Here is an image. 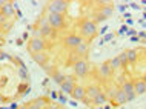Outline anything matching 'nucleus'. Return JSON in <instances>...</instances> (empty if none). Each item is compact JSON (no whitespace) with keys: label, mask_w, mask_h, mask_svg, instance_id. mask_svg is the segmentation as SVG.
Returning <instances> with one entry per match:
<instances>
[{"label":"nucleus","mask_w":146,"mask_h":109,"mask_svg":"<svg viewBox=\"0 0 146 109\" xmlns=\"http://www.w3.org/2000/svg\"><path fill=\"white\" fill-rule=\"evenodd\" d=\"M78 28H80V36L83 38H92V37H96L97 32H98L96 22H92V20H83Z\"/></svg>","instance_id":"f257e3e1"},{"label":"nucleus","mask_w":146,"mask_h":109,"mask_svg":"<svg viewBox=\"0 0 146 109\" xmlns=\"http://www.w3.org/2000/svg\"><path fill=\"white\" fill-rule=\"evenodd\" d=\"M68 6H69V2H66V0H52V2H49L46 9H48V14L65 15V13L68 11Z\"/></svg>","instance_id":"f03ea898"},{"label":"nucleus","mask_w":146,"mask_h":109,"mask_svg":"<svg viewBox=\"0 0 146 109\" xmlns=\"http://www.w3.org/2000/svg\"><path fill=\"white\" fill-rule=\"evenodd\" d=\"M46 20H48L49 26H51L54 31L63 29V28L66 26L65 15H62V14H46Z\"/></svg>","instance_id":"7ed1b4c3"},{"label":"nucleus","mask_w":146,"mask_h":109,"mask_svg":"<svg viewBox=\"0 0 146 109\" xmlns=\"http://www.w3.org/2000/svg\"><path fill=\"white\" fill-rule=\"evenodd\" d=\"M46 49V43L42 37H33L28 43V51L31 54H37V52H43Z\"/></svg>","instance_id":"20e7f679"},{"label":"nucleus","mask_w":146,"mask_h":109,"mask_svg":"<svg viewBox=\"0 0 146 109\" xmlns=\"http://www.w3.org/2000/svg\"><path fill=\"white\" fill-rule=\"evenodd\" d=\"M89 72V63L85 60V58H80V60L74 61V74L80 79H85Z\"/></svg>","instance_id":"39448f33"},{"label":"nucleus","mask_w":146,"mask_h":109,"mask_svg":"<svg viewBox=\"0 0 146 109\" xmlns=\"http://www.w3.org/2000/svg\"><path fill=\"white\" fill-rule=\"evenodd\" d=\"M83 40L85 38L82 37L80 34H68V36L63 38V45H65L66 48H69V49H76Z\"/></svg>","instance_id":"423d86ee"},{"label":"nucleus","mask_w":146,"mask_h":109,"mask_svg":"<svg viewBox=\"0 0 146 109\" xmlns=\"http://www.w3.org/2000/svg\"><path fill=\"white\" fill-rule=\"evenodd\" d=\"M38 32H40V36L43 37H54V29L49 26L48 20H46V17L40 18V23H38Z\"/></svg>","instance_id":"0eeeda50"},{"label":"nucleus","mask_w":146,"mask_h":109,"mask_svg":"<svg viewBox=\"0 0 146 109\" xmlns=\"http://www.w3.org/2000/svg\"><path fill=\"white\" fill-rule=\"evenodd\" d=\"M98 74H100V77L103 80H109L112 77V68H111V65H109V61H105V63H102L100 65V68H98Z\"/></svg>","instance_id":"6e6552de"},{"label":"nucleus","mask_w":146,"mask_h":109,"mask_svg":"<svg viewBox=\"0 0 146 109\" xmlns=\"http://www.w3.org/2000/svg\"><path fill=\"white\" fill-rule=\"evenodd\" d=\"M74 88H76V80L72 77H66V80L60 85V92H63V94H71L74 91Z\"/></svg>","instance_id":"1a4fd4ad"},{"label":"nucleus","mask_w":146,"mask_h":109,"mask_svg":"<svg viewBox=\"0 0 146 109\" xmlns=\"http://www.w3.org/2000/svg\"><path fill=\"white\" fill-rule=\"evenodd\" d=\"M0 13H2L3 15L6 17V20H11V18L14 17V14H15V8H14V5H13V2H9L8 5H5L0 9Z\"/></svg>","instance_id":"9d476101"},{"label":"nucleus","mask_w":146,"mask_h":109,"mask_svg":"<svg viewBox=\"0 0 146 109\" xmlns=\"http://www.w3.org/2000/svg\"><path fill=\"white\" fill-rule=\"evenodd\" d=\"M71 95L74 97V100H83L86 97V88L80 86V85H76V88H74L72 92H71Z\"/></svg>","instance_id":"9b49d317"},{"label":"nucleus","mask_w":146,"mask_h":109,"mask_svg":"<svg viewBox=\"0 0 146 109\" xmlns=\"http://www.w3.org/2000/svg\"><path fill=\"white\" fill-rule=\"evenodd\" d=\"M33 58H34V61L37 65H40L45 68L46 63H48V60H49V57H48V54L46 52H37V54H33Z\"/></svg>","instance_id":"f8f14e48"},{"label":"nucleus","mask_w":146,"mask_h":109,"mask_svg":"<svg viewBox=\"0 0 146 109\" xmlns=\"http://www.w3.org/2000/svg\"><path fill=\"white\" fill-rule=\"evenodd\" d=\"M72 51H74V54H76L77 57H83V55H86V54H88V51H89V43L83 40L76 49H72Z\"/></svg>","instance_id":"ddd939ff"},{"label":"nucleus","mask_w":146,"mask_h":109,"mask_svg":"<svg viewBox=\"0 0 146 109\" xmlns=\"http://www.w3.org/2000/svg\"><path fill=\"white\" fill-rule=\"evenodd\" d=\"M134 92H135L137 95H143V94H146V85H145V81L141 80V79L134 81Z\"/></svg>","instance_id":"4468645a"},{"label":"nucleus","mask_w":146,"mask_h":109,"mask_svg":"<svg viewBox=\"0 0 146 109\" xmlns=\"http://www.w3.org/2000/svg\"><path fill=\"white\" fill-rule=\"evenodd\" d=\"M100 92H102V88L97 86V85H91V86L86 88V97H88V98H91V100H92L94 97H97Z\"/></svg>","instance_id":"2eb2a0df"},{"label":"nucleus","mask_w":146,"mask_h":109,"mask_svg":"<svg viewBox=\"0 0 146 109\" xmlns=\"http://www.w3.org/2000/svg\"><path fill=\"white\" fill-rule=\"evenodd\" d=\"M114 103L115 104H125V103H128V100H126V94L123 91H121L120 88L117 89V92H115V97H114Z\"/></svg>","instance_id":"dca6fc26"},{"label":"nucleus","mask_w":146,"mask_h":109,"mask_svg":"<svg viewBox=\"0 0 146 109\" xmlns=\"http://www.w3.org/2000/svg\"><path fill=\"white\" fill-rule=\"evenodd\" d=\"M126 58H128V63H135L139 60V52L135 49H128L126 51Z\"/></svg>","instance_id":"f3484780"},{"label":"nucleus","mask_w":146,"mask_h":109,"mask_svg":"<svg viewBox=\"0 0 146 109\" xmlns=\"http://www.w3.org/2000/svg\"><path fill=\"white\" fill-rule=\"evenodd\" d=\"M106 102H108V97H106V94H103V92H100L97 97L92 98V103L97 104V106H102V104H105Z\"/></svg>","instance_id":"a211bd4d"},{"label":"nucleus","mask_w":146,"mask_h":109,"mask_svg":"<svg viewBox=\"0 0 146 109\" xmlns=\"http://www.w3.org/2000/svg\"><path fill=\"white\" fill-rule=\"evenodd\" d=\"M51 77H52V80L56 81L57 85H62L63 81L66 80V75H65V74H62L60 71H54V74H52Z\"/></svg>","instance_id":"6ab92c4d"},{"label":"nucleus","mask_w":146,"mask_h":109,"mask_svg":"<svg viewBox=\"0 0 146 109\" xmlns=\"http://www.w3.org/2000/svg\"><path fill=\"white\" fill-rule=\"evenodd\" d=\"M120 89L125 92L126 95L131 94V92H134V81H125V83L120 86Z\"/></svg>","instance_id":"aec40b11"},{"label":"nucleus","mask_w":146,"mask_h":109,"mask_svg":"<svg viewBox=\"0 0 146 109\" xmlns=\"http://www.w3.org/2000/svg\"><path fill=\"white\" fill-rule=\"evenodd\" d=\"M100 14L103 15L105 18L111 17V15H112V6H111V5H106V6H102V9H100Z\"/></svg>","instance_id":"412c9836"},{"label":"nucleus","mask_w":146,"mask_h":109,"mask_svg":"<svg viewBox=\"0 0 146 109\" xmlns=\"http://www.w3.org/2000/svg\"><path fill=\"white\" fill-rule=\"evenodd\" d=\"M109 65H111V68H112V71H117V69H120L121 68V63H120V58L117 57H114L111 61H109Z\"/></svg>","instance_id":"4be33fe9"},{"label":"nucleus","mask_w":146,"mask_h":109,"mask_svg":"<svg viewBox=\"0 0 146 109\" xmlns=\"http://www.w3.org/2000/svg\"><path fill=\"white\" fill-rule=\"evenodd\" d=\"M118 58H120L121 68H125V66H128V58H126V51H125V52H120V54H118Z\"/></svg>","instance_id":"5701e85b"},{"label":"nucleus","mask_w":146,"mask_h":109,"mask_svg":"<svg viewBox=\"0 0 146 109\" xmlns=\"http://www.w3.org/2000/svg\"><path fill=\"white\" fill-rule=\"evenodd\" d=\"M57 102L60 103L62 106H63V104H66V103H68V97H66V94H63V92H60V94H58V97H57Z\"/></svg>","instance_id":"b1692460"},{"label":"nucleus","mask_w":146,"mask_h":109,"mask_svg":"<svg viewBox=\"0 0 146 109\" xmlns=\"http://www.w3.org/2000/svg\"><path fill=\"white\" fill-rule=\"evenodd\" d=\"M19 74H20V79H22V80L28 77V71H26V68H25V66H22V68H20V71H19Z\"/></svg>","instance_id":"393cba45"},{"label":"nucleus","mask_w":146,"mask_h":109,"mask_svg":"<svg viewBox=\"0 0 146 109\" xmlns=\"http://www.w3.org/2000/svg\"><path fill=\"white\" fill-rule=\"evenodd\" d=\"M28 109H42V108L37 104V102H35V100H33V102L28 103Z\"/></svg>","instance_id":"a878e982"},{"label":"nucleus","mask_w":146,"mask_h":109,"mask_svg":"<svg viewBox=\"0 0 146 109\" xmlns=\"http://www.w3.org/2000/svg\"><path fill=\"white\" fill-rule=\"evenodd\" d=\"M103 20H106V18H105L100 13H97V14H96V25H97V23H100V22H103Z\"/></svg>","instance_id":"bb28decb"},{"label":"nucleus","mask_w":146,"mask_h":109,"mask_svg":"<svg viewBox=\"0 0 146 109\" xmlns=\"http://www.w3.org/2000/svg\"><path fill=\"white\" fill-rule=\"evenodd\" d=\"M135 97H137L135 92H131V94L126 95V100H128V102H132V100H135Z\"/></svg>","instance_id":"cd10ccee"},{"label":"nucleus","mask_w":146,"mask_h":109,"mask_svg":"<svg viewBox=\"0 0 146 109\" xmlns=\"http://www.w3.org/2000/svg\"><path fill=\"white\" fill-rule=\"evenodd\" d=\"M2 26H3V29H5V31H8V29H9V28H11V23H9V20H6V22H5V23H3V25H2Z\"/></svg>","instance_id":"c85d7f7f"},{"label":"nucleus","mask_w":146,"mask_h":109,"mask_svg":"<svg viewBox=\"0 0 146 109\" xmlns=\"http://www.w3.org/2000/svg\"><path fill=\"white\" fill-rule=\"evenodd\" d=\"M112 38H114V34H106V36H105V40H103V42H111Z\"/></svg>","instance_id":"c756f323"},{"label":"nucleus","mask_w":146,"mask_h":109,"mask_svg":"<svg viewBox=\"0 0 146 109\" xmlns=\"http://www.w3.org/2000/svg\"><path fill=\"white\" fill-rule=\"evenodd\" d=\"M126 31H128V26H126V25H123V26H121L120 29H118V32H120V34H125Z\"/></svg>","instance_id":"7c9ffc66"},{"label":"nucleus","mask_w":146,"mask_h":109,"mask_svg":"<svg viewBox=\"0 0 146 109\" xmlns=\"http://www.w3.org/2000/svg\"><path fill=\"white\" fill-rule=\"evenodd\" d=\"M5 22H6V17H5V15H3L2 13H0V26H2Z\"/></svg>","instance_id":"2f4dec72"},{"label":"nucleus","mask_w":146,"mask_h":109,"mask_svg":"<svg viewBox=\"0 0 146 109\" xmlns=\"http://www.w3.org/2000/svg\"><path fill=\"white\" fill-rule=\"evenodd\" d=\"M48 109H62V106L60 104H49Z\"/></svg>","instance_id":"473e14b6"},{"label":"nucleus","mask_w":146,"mask_h":109,"mask_svg":"<svg viewBox=\"0 0 146 109\" xmlns=\"http://www.w3.org/2000/svg\"><path fill=\"white\" fill-rule=\"evenodd\" d=\"M8 3H9L8 0H0V9H2V8L5 6V5H8Z\"/></svg>","instance_id":"72a5a7b5"},{"label":"nucleus","mask_w":146,"mask_h":109,"mask_svg":"<svg viewBox=\"0 0 146 109\" xmlns=\"http://www.w3.org/2000/svg\"><path fill=\"white\" fill-rule=\"evenodd\" d=\"M129 6L134 8V9H140V5H137V3H129Z\"/></svg>","instance_id":"f704fd0d"},{"label":"nucleus","mask_w":146,"mask_h":109,"mask_svg":"<svg viewBox=\"0 0 146 109\" xmlns=\"http://www.w3.org/2000/svg\"><path fill=\"white\" fill-rule=\"evenodd\" d=\"M57 97H58V95H57V92H54V91L51 92V98H52V100H57Z\"/></svg>","instance_id":"c9c22d12"},{"label":"nucleus","mask_w":146,"mask_h":109,"mask_svg":"<svg viewBox=\"0 0 146 109\" xmlns=\"http://www.w3.org/2000/svg\"><path fill=\"white\" fill-rule=\"evenodd\" d=\"M106 32H108V26H103L102 31H100V34H106Z\"/></svg>","instance_id":"e433bc0d"},{"label":"nucleus","mask_w":146,"mask_h":109,"mask_svg":"<svg viewBox=\"0 0 146 109\" xmlns=\"http://www.w3.org/2000/svg\"><path fill=\"white\" fill-rule=\"evenodd\" d=\"M8 109H19V106H17V104H15V103H13V104H11V106L8 108Z\"/></svg>","instance_id":"4c0bfd02"},{"label":"nucleus","mask_w":146,"mask_h":109,"mask_svg":"<svg viewBox=\"0 0 146 109\" xmlns=\"http://www.w3.org/2000/svg\"><path fill=\"white\" fill-rule=\"evenodd\" d=\"M131 42H139V36H134V37H131Z\"/></svg>","instance_id":"58836bf2"},{"label":"nucleus","mask_w":146,"mask_h":109,"mask_svg":"<svg viewBox=\"0 0 146 109\" xmlns=\"http://www.w3.org/2000/svg\"><path fill=\"white\" fill-rule=\"evenodd\" d=\"M139 37H141V38H146V32H140V34H139Z\"/></svg>","instance_id":"ea45409f"},{"label":"nucleus","mask_w":146,"mask_h":109,"mask_svg":"<svg viewBox=\"0 0 146 109\" xmlns=\"http://www.w3.org/2000/svg\"><path fill=\"white\" fill-rule=\"evenodd\" d=\"M123 17H126V18H131V14H129V13H125V14H123Z\"/></svg>","instance_id":"a19ab883"},{"label":"nucleus","mask_w":146,"mask_h":109,"mask_svg":"<svg viewBox=\"0 0 146 109\" xmlns=\"http://www.w3.org/2000/svg\"><path fill=\"white\" fill-rule=\"evenodd\" d=\"M128 36H132V37H134V29H129V31H128Z\"/></svg>","instance_id":"79ce46f5"},{"label":"nucleus","mask_w":146,"mask_h":109,"mask_svg":"<svg viewBox=\"0 0 146 109\" xmlns=\"http://www.w3.org/2000/svg\"><path fill=\"white\" fill-rule=\"evenodd\" d=\"M19 109H28V104H25V106H22V108H19Z\"/></svg>","instance_id":"37998d69"},{"label":"nucleus","mask_w":146,"mask_h":109,"mask_svg":"<svg viewBox=\"0 0 146 109\" xmlns=\"http://www.w3.org/2000/svg\"><path fill=\"white\" fill-rule=\"evenodd\" d=\"M105 109H112V106H109V104H106V106H105Z\"/></svg>","instance_id":"c03bdc74"},{"label":"nucleus","mask_w":146,"mask_h":109,"mask_svg":"<svg viewBox=\"0 0 146 109\" xmlns=\"http://www.w3.org/2000/svg\"><path fill=\"white\" fill-rule=\"evenodd\" d=\"M141 80H143V81H145V85H146V74L143 75V79H141Z\"/></svg>","instance_id":"a18cd8bd"},{"label":"nucleus","mask_w":146,"mask_h":109,"mask_svg":"<svg viewBox=\"0 0 146 109\" xmlns=\"http://www.w3.org/2000/svg\"><path fill=\"white\" fill-rule=\"evenodd\" d=\"M97 109H102V108H97Z\"/></svg>","instance_id":"49530a36"},{"label":"nucleus","mask_w":146,"mask_h":109,"mask_svg":"<svg viewBox=\"0 0 146 109\" xmlns=\"http://www.w3.org/2000/svg\"><path fill=\"white\" fill-rule=\"evenodd\" d=\"M45 109H48V108H45Z\"/></svg>","instance_id":"de8ad7c7"}]
</instances>
